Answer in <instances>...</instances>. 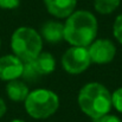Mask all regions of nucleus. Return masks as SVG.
Returning a JSON list of instances; mask_svg holds the SVG:
<instances>
[{"label":"nucleus","mask_w":122,"mask_h":122,"mask_svg":"<svg viewBox=\"0 0 122 122\" xmlns=\"http://www.w3.org/2000/svg\"><path fill=\"white\" fill-rule=\"evenodd\" d=\"M77 104L81 112L91 120L100 119L110 113L112 92L100 82H89L80 89Z\"/></svg>","instance_id":"obj_2"},{"label":"nucleus","mask_w":122,"mask_h":122,"mask_svg":"<svg viewBox=\"0 0 122 122\" xmlns=\"http://www.w3.org/2000/svg\"><path fill=\"white\" fill-rule=\"evenodd\" d=\"M31 64L41 77L52 74L56 69L55 57L50 52H45V51H41L33 61H31Z\"/></svg>","instance_id":"obj_10"},{"label":"nucleus","mask_w":122,"mask_h":122,"mask_svg":"<svg viewBox=\"0 0 122 122\" xmlns=\"http://www.w3.org/2000/svg\"><path fill=\"white\" fill-rule=\"evenodd\" d=\"M43 41L50 44H58L64 41V24L58 20H47L41 27Z\"/></svg>","instance_id":"obj_9"},{"label":"nucleus","mask_w":122,"mask_h":122,"mask_svg":"<svg viewBox=\"0 0 122 122\" xmlns=\"http://www.w3.org/2000/svg\"><path fill=\"white\" fill-rule=\"evenodd\" d=\"M61 104L59 96L50 90L38 88L27 95L24 101V108L27 115L36 120H45L56 114Z\"/></svg>","instance_id":"obj_4"},{"label":"nucleus","mask_w":122,"mask_h":122,"mask_svg":"<svg viewBox=\"0 0 122 122\" xmlns=\"http://www.w3.org/2000/svg\"><path fill=\"white\" fill-rule=\"evenodd\" d=\"M0 47H1V39H0Z\"/></svg>","instance_id":"obj_20"},{"label":"nucleus","mask_w":122,"mask_h":122,"mask_svg":"<svg viewBox=\"0 0 122 122\" xmlns=\"http://www.w3.org/2000/svg\"><path fill=\"white\" fill-rule=\"evenodd\" d=\"M112 106L117 113L122 114V86L112 92Z\"/></svg>","instance_id":"obj_14"},{"label":"nucleus","mask_w":122,"mask_h":122,"mask_svg":"<svg viewBox=\"0 0 122 122\" xmlns=\"http://www.w3.org/2000/svg\"><path fill=\"white\" fill-rule=\"evenodd\" d=\"M10 122H26V121H24L21 119H14V120H12V121H10Z\"/></svg>","instance_id":"obj_19"},{"label":"nucleus","mask_w":122,"mask_h":122,"mask_svg":"<svg viewBox=\"0 0 122 122\" xmlns=\"http://www.w3.org/2000/svg\"><path fill=\"white\" fill-rule=\"evenodd\" d=\"M46 11L56 19H66L76 11L77 0H43Z\"/></svg>","instance_id":"obj_8"},{"label":"nucleus","mask_w":122,"mask_h":122,"mask_svg":"<svg viewBox=\"0 0 122 122\" xmlns=\"http://www.w3.org/2000/svg\"><path fill=\"white\" fill-rule=\"evenodd\" d=\"M92 2L94 8L97 13L102 15H108L119 8L121 0H92Z\"/></svg>","instance_id":"obj_12"},{"label":"nucleus","mask_w":122,"mask_h":122,"mask_svg":"<svg viewBox=\"0 0 122 122\" xmlns=\"http://www.w3.org/2000/svg\"><path fill=\"white\" fill-rule=\"evenodd\" d=\"M6 112H7V106H6L5 101L0 97V119L6 114Z\"/></svg>","instance_id":"obj_18"},{"label":"nucleus","mask_w":122,"mask_h":122,"mask_svg":"<svg viewBox=\"0 0 122 122\" xmlns=\"http://www.w3.org/2000/svg\"><path fill=\"white\" fill-rule=\"evenodd\" d=\"M97 18L88 10H77L65 19L64 41L70 46L88 47L97 38Z\"/></svg>","instance_id":"obj_1"},{"label":"nucleus","mask_w":122,"mask_h":122,"mask_svg":"<svg viewBox=\"0 0 122 122\" xmlns=\"http://www.w3.org/2000/svg\"><path fill=\"white\" fill-rule=\"evenodd\" d=\"M86 49L91 63L98 65L112 63L116 56V46L108 38H96Z\"/></svg>","instance_id":"obj_6"},{"label":"nucleus","mask_w":122,"mask_h":122,"mask_svg":"<svg viewBox=\"0 0 122 122\" xmlns=\"http://www.w3.org/2000/svg\"><path fill=\"white\" fill-rule=\"evenodd\" d=\"M20 0H0V8L1 10H14L19 7Z\"/></svg>","instance_id":"obj_16"},{"label":"nucleus","mask_w":122,"mask_h":122,"mask_svg":"<svg viewBox=\"0 0 122 122\" xmlns=\"http://www.w3.org/2000/svg\"><path fill=\"white\" fill-rule=\"evenodd\" d=\"M113 35H114V38L122 45V13H120L114 20Z\"/></svg>","instance_id":"obj_15"},{"label":"nucleus","mask_w":122,"mask_h":122,"mask_svg":"<svg viewBox=\"0 0 122 122\" xmlns=\"http://www.w3.org/2000/svg\"><path fill=\"white\" fill-rule=\"evenodd\" d=\"M61 64L64 71L70 75H81L89 69L91 61L86 47L70 46L62 55Z\"/></svg>","instance_id":"obj_5"},{"label":"nucleus","mask_w":122,"mask_h":122,"mask_svg":"<svg viewBox=\"0 0 122 122\" xmlns=\"http://www.w3.org/2000/svg\"><path fill=\"white\" fill-rule=\"evenodd\" d=\"M21 78L26 82H37L39 81L41 76L37 74V71L32 66L31 62H26V63H24V69H23Z\"/></svg>","instance_id":"obj_13"},{"label":"nucleus","mask_w":122,"mask_h":122,"mask_svg":"<svg viewBox=\"0 0 122 122\" xmlns=\"http://www.w3.org/2000/svg\"><path fill=\"white\" fill-rule=\"evenodd\" d=\"M92 122H122L121 119L117 116V115H113V114H107L100 119H96V120H92Z\"/></svg>","instance_id":"obj_17"},{"label":"nucleus","mask_w":122,"mask_h":122,"mask_svg":"<svg viewBox=\"0 0 122 122\" xmlns=\"http://www.w3.org/2000/svg\"><path fill=\"white\" fill-rule=\"evenodd\" d=\"M24 62L13 53L0 57V81L11 82L21 78Z\"/></svg>","instance_id":"obj_7"},{"label":"nucleus","mask_w":122,"mask_h":122,"mask_svg":"<svg viewBox=\"0 0 122 122\" xmlns=\"http://www.w3.org/2000/svg\"><path fill=\"white\" fill-rule=\"evenodd\" d=\"M6 94L8 98L13 102H24L30 94V89L24 81L14 80L7 82L6 84Z\"/></svg>","instance_id":"obj_11"},{"label":"nucleus","mask_w":122,"mask_h":122,"mask_svg":"<svg viewBox=\"0 0 122 122\" xmlns=\"http://www.w3.org/2000/svg\"><path fill=\"white\" fill-rule=\"evenodd\" d=\"M43 43L41 33L31 26H19L11 36L12 53L24 63L33 61L41 53Z\"/></svg>","instance_id":"obj_3"}]
</instances>
